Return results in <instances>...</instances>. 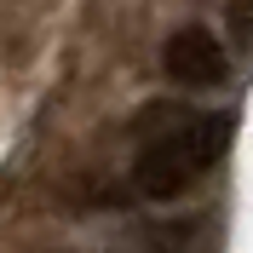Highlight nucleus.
<instances>
[{
    "label": "nucleus",
    "mask_w": 253,
    "mask_h": 253,
    "mask_svg": "<svg viewBox=\"0 0 253 253\" xmlns=\"http://www.w3.org/2000/svg\"><path fill=\"white\" fill-rule=\"evenodd\" d=\"M224 144H230V115H178L173 126H161L156 138L138 150L132 184L150 202H173L207 167L224 161Z\"/></svg>",
    "instance_id": "obj_1"
},
{
    "label": "nucleus",
    "mask_w": 253,
    "mask_h": 253,
    "mask_svg": "<svg viewBox=\"0 0 253 253\" xmlns=\"http://www.w3.org/2000/svg\"><path fill=\"white\" fill-rule=\"evenodd\" d=\"M161 69L173 86H190V92H213L230 81V58H224L219 35L202 29V23H184V29L167 35V46H161Z\"/></svg>",
    "instance_id": "obj_2"
},
{
    "label": "nucleus",
    "mask_w": 253,
    "mask_h": 253,
    "mask_svg": "<svg viewBox=\"0 0 253 253\" xmlns=\"http://www.w3.org/2000/svg\"><path fill=\"white\" fill-rule=\"evenodd\" d=\"M230 29L242 41H253V0H230Z\"/></svg>",
    "instance_id": "obj_3"
}]
</instances>
